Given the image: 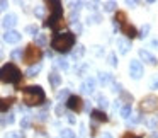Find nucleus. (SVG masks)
Here are the masks:
<instances>
[{
    "mask_svg": "<svg viewBox=\"0 0 158 138\" xmlns=\"http://www.w3.org/2000/svg\"><path fill=\"white\" fill-rule=\"evenodd\" d=\"M75 45V32H60L53 38L51 41V48L55 51H60V53H66L73 48Z\"/></svg>",
    "mask_w": 158,
    "mask_h": 138,
    "instance_id": "1",
    "label": "nucleus"
},
{
    "mask_svg": "<svg viewBox=\"0 0 158 138\" xmlns=\"http://www.w3.org/2000/svg\"><path fill=\"white\" fill-rule=\"evenodd\" d=\"M22 99L27 106H39V104L44 102L46 96H44V90L39 85H29L22 90Z\"/></svg>",
    "mask_w": 158,
    "mask_h": 138,
    "instance_id": "2",
    "label": "nucleus"
},
{
    "mask_svg": "<svg viewBox=\"0 0 158 138\" xmlns=\"http://www.w3.org/2000/svg\"><path fill=\"white\" fill-rule=\"evenodd\" d=\"M21 77V70L14 63H5L4 67H0V82L2 84H17Z\"/></svg>",
    "mask_w": 158,
    "mask_h": 138,
    "instance_id": "3",
    "label": "nucleus"
},
{
    "mask_svg": "<svg viewBox=\"0 0 158 138\" xmlns=\"http://www.w3.org/2000/svg\"><path fill=\"white\" fill-rule=\"evenodd\" d=\"M48 5H53V7H51V14H49V17L46 19L44 26H49V28L56 29L58 24H60V21H61V17H63L61 4H60V2H48Z\"/></svg>",
    "mask_w": 158,
    "mask_h": 138,
    "instance_id": "4",
    "label": "nucleus"
},
{
    "mask_svg": "<svg viewBox=\"0 0 158 138\" xmlns=\"http://www.w3.org/2000/svg\"><path fill=\"white\" fill-rule=\"evenodd\" d=\"M41 56H43V53H41V50H39L38 46L29 45L27 48H26V51H24V62L31 67V65H36V63L41 60Z\"/></svg>",
    "mask_w": 158,
    "mask_h": 138,
    "instance_id": "5",
    "label": "nucleus"
},
{
    "mask_svg": "<svg viewBox=\"0 0 158 138\" xmlns=\"http://www.w3.org/2000/svg\"><path fill=\"white\" fill-rule=\"evenodd\" d=\"M139 109L144 111V113H153V111L158 109V97L150 94V96H144L139 102Z\"/></svg>",
    "mask_w": 158,
    "mask_h": 138,
    "instance_id": "6",
    "label": "nucleus"
},
{
    "mask_svg": "<svg viewBox=\"0 0 158 138\" xmlns=\"http://www.w3.org/2000/svg\"><path fill=\"white\" fill-rule=\"evenodd\" d=\"M129 75L134 80H139L143 77V63L139 60H131L129 62Z\"/></svg>",
    "mask_w": 158,
    "mask_h": 138,
    "instance_id": "7",
    "label": "nucleus"
},
{
    "mask_svg": "<svg viewBox=\"0 0 158 138\" xmlns=\"http://www.w3.org/2000/svg\"><path fill=\"white\" fill-rule=\"evenodd\" d=\"M66 107H68L70 111H75V113L82 111V107H83L82 97H78V96H70L68 99H66Z\"/></svg>",
    "mask_w": 158,
    "mask_h": 138,
    "instance_id": "8",
    "label": "nucleus"
},
{
    "mask_svg": "<svg viewBox=\"0 0 158 138\" xmlns=\"http://www.w3.org/2000/svg\"><path fill=\"white\" fill-rule=\"evenodd\" d=\"M129 50H131V39H127V38L117 39V51H119L121 55H126Z\"/></svg>",
    "mask_w": 158,
    "mask_h": 138,
    "instance_id": "9",
    "label": "nucleus"
},
{
    "mask_svg": "<svg viewBox=\"0 0 158 138\" xmlns=\"http://www.w3.org/2000/svg\"><path fill=\"white\" fill-rule=\"evenodd\" d=\"M21 32H17V31H14V29H10V31H7L4 34V41L5 43H10V45H14V43H19L21 41Z\"/></svg>",
    "mask_w": 158,
    "mask_h": 138,
    "instance_id": "10",
    "label": "nucleus"
},
{
    "mask_svg": "<svg viewBox=\"0 0 158 138\" xmlns=\"http://www.w3.org/2000/svg\"><path fill=\"white\" fill-rule=\"evenodd\" d=\"M139 58L143 60L144 63H148V65H153V67L158 63L156 56L151 55V53H150V51H146V50H139Z\"/></svg>",
    "mask_w": 158,
    "mask_h": 138,
    "instance_id": "11",
    "label": "nucleus"
},
{
    "mask_svg": "<svg viewBox=\"0 0 158 138\" xmlns=\"http://www.w3.org/2000/svg\"><path fill=\"white\" fill-rule=\"evenodd\" d=\"M80 90H82L83 94H92L94 90H95V80L90 79V77H89V79H85V80H83V84L80 85Z\"/></svg>",
    "mask_w": 158,
    "mask_h": 138,
    "instance_id": "12",
    "label": "nucleus"
},
{
    "mask_svg": "<svg viewBox=\"0 0 158 138\" xmlns=\"http://www.w3.org/2000/svg\"><path fill=\"white\" fill-rule=\"evenodd\" d=\"M15 24H17V17H15L14 14H7V15L4 17V21H2V26H4L7 31H10V29L14 28Z\"/></svg>",
    "mask_w": 158,
    "mask_h": 138,
    "instance_id": "13",
    "label": "nucleus"
},
{
    "mask_svg": "<svg viewBox=\"0 0 158 138\" xmlns=\"http://www.w3.org/2000/svg\"><path fill=\"white\" fill-rule=\"evenodd\" d=\"M90 114H92V118L95 121H100V123H106L109 118H107V114L104 113V111H100V109H94V111H90Z\"/></svg>",
    "mask_w": 158,
    "mask_h": 138,
    "instance_id": "14",
    "label": "nucleus"
},
{
    "mask_svg": "<svg viewBox=\"0 0 158 138\" xmlns=\"http://www.w3.org/2000/svg\"><path fill=\"white\" fill-rule=\"evenodd\" d=\"M41 68H43V65H41V63H36V65H31L27 70H26V75H27V77H36L39 72H41Z\"/></svg>",
    "mask_w": 158,
    "mask_h": 138,
    "instance_id": "15",
    "label": "nucleus"
},
{
    "mask_svg": "<svg viewBox=\"0 0 158 138\" xmlns=\"http://www.w3.org/2000/svg\"><path fill=\"white\" fill-rule=\"evenodd\" d=\"M123 32L127 36V38H134V36L138 34L136 28H134V26H129L127 22H126V24H123Z\"/></svg>",
    "mask_w": 158,
    "mask_h": 138,
    "instance_id": "16",
    "label": "nucleus"
},
{
    "mask_svg": "<svg viewBox=\"0 0 158 138\" xmlns=\"http://www.w3.org/2000/svg\"><path fill=\"white\" fill-rule=\"evenodd\" d=\"M99 82L100 85H107V84L114 82V77L110 73H104V72H99Z\"/></svg>",
    "mask_w": 158,
    "mask_h": 138,
    "instance_id": "17",
    "label": "nucleus"
},
{
    "mask_svg": "<svg viewBox=\"0 0 158 138\" xmlns=\"http://www.w3.org/2000/svg\"><path fill=\"white\" fill-rule=\"evenodd\" d=\"M48 79H49V84H51V87H55V89H56V87H60V84H61V77H60L56 72H51Z\"/></svg>",
    "mask_w": 158,
    "mask_h": 138,
    "instance_id": "18",
    "label": "nucleus"
},
{
    "mask_svg": "<svg viewBox=\"0 0 158 138\" xmlns=\"http://www.w3.org/2000/svg\"><path fill=\"white\" fill-rule=\"evenodd\" d=\"M83 55H85V46H82V45H78V46H77V48L72 51V58H73V60H80Z\"/></svg>",
    "mask_w": 158,
    "mask_h": 138,
    "instance_id": "19",
    "label": "nucleus"
},
{
    "mask_svg": "<svg viewBox=\"0 0 158 138\" xmlns=\"http://www.w3.org/2000/svg\"><path fill=\"white\" fill-rule=\"evenodd\" d=\"M34 43H36V46H46V43H48V36L43 34V32H38V34L34 36Z\"/></svg>",
    "mask_w": 158,
    "mask_h": 138,
    "instance_id": "20",
    "label": "nucleus"
},
{
    "mask_svg": "<svg viewBox=\"0 0 158 138\" xmlns=\"http://www.w3.org/2000/svg\"><path fill=\"white\" fill-rule=\"evenodd\" d=\"M97 104H99L100 111L106 109V107H109V101H107V97L102 96V94H99V96H97Z\"/></svg>",
    "mask_w": 158,
    "mask_h": 138,
    "instance_id": "21",
    "label": "nucleus"
},
{
    "mask_svg": "<svg viewBox=\"0 0 158 138\" xmlns=\"http://www.w3.org/2000/svg\"><path fill=\"white\" fill-rule=\"evenodd\" d=\"M10 104H12V99H2V97H0V113L7 111L9 107H10Z\"/></svg>",
    "mask_w": 158,
    "mask_h": 138,
    "instance_id": "22",
    "label": "nucleus"
},
{
    "mask_svg": "<svg viewBox=\"0 0 158 138\" xmlns=\"http://www.w3.org/2000/svg\"><path fill=\"white\" fill-rule=\"evenodd\" d=\"M144 124H146L150 130H155V128L158 126V119L156 118H146V119H144Z\"/></svg>",
    "mask_w": 158,
    "mask_h": 138,
    "instance_id": "23",
    "label": "nucleus"
},
{
    "mask_svg": "<svg viewBox=\"0 0 158 138\" xmlns=\"http://www.w3.org/2000/svg\"><path fill=\"white\" fill-rule=\"evenodd\" d=\"M131 111H133V107H131V104H126V106H123L121 107V116L123 118H129L131 116Z\"/></svg>",
    "mask_w": 158,
    "mask_h": 138,
    "instance_id": "24",
    "label": "nucleus"
},
{
    "mask_svg": "<svg viewBox=\"0 0 158 138\" xmlns=\"http://www.w3.org/2000/svg\"><path fill=\"white\" fill-rule=\"evenodd\" d=\"M117 7L116 2H104V12H114Z\"/></svg>",
    "mask_w": 158,
    "mask_h": 138,
    "instance_id": "25",
    "label": "nucleus"
},
{
    "mask_svg": "<svg viewBox=\"0 0 158 138\" xmlns=\"http://www.w3.org/2000/svg\"><path fill=\"white\" fill-rule=\"evenodd\" d=\"M89 24H100V21H102V15L100 14H94V15H89Z\"/></svg>",
    "mask_w": 158,
    "mask_h": 138,
    "instance_id": "26",
    "label": "nucleus"
},
{
    "mask_svg": "<svg viewBox=\"0 0 158 138\" xmlns=\"http://www.w3.org/2000/svg\"><path fill=\"white\" fill-rule=\"evenodd\" d=\"M107 60H109V65L110 67H117V56H116V53H109V56H107Z\"/></svg>",
    "mask_w": 158,
    "mask_h": 138,
    "instance_id": "27",
    "label": "nucleus"
},
{
    "mask_svg": "<svg viewBox=\"0 0 158 138\" xmlns=\"http://www.w3.org/2000/svg\"><path fill=\"white\" fill-rule=\"evenodd\" d=\"M56 67H60V68H63V70H68V62H66L65 58H58L56 60Z\"/></svg>",
    "mask_w": 158,
    "mask_h": 138,
    "instance_id": "28",
    "label": "nucleus"
},
{
    "mask_svg": "<svg viewBox=\"0 0 158 138\" xmlns=\"http://www.w3.org/2000/svg\"><path fill=\"white\" fill-rule=\"evenodd\" d=\"M68 97H70L68 89H63V90H60V92H58V101H65V99H68Z\"/></svg>",
    "mask_w": 158,
    "mask_h": 138,
    "instance_id": "29",
    "label": "nucleus"
},
{
    "mask_svg": "<svg viewBox=\"0 0 158 138\" xmlns=\"http://www.w3.org/2000/svg\"><path fill=\"white\" fill-rule=\"evenodd\" d=\"M116 21L119 22V24H126V14H124V12H117V14H116Z\"/></svg>",
    "mask_w": 158,
    "mask_h": 138,
    "instance_id": "30",
    "label": "nucleus"
},
{
    "mask_svg": "<svg viewBox=\"0 0 158 138\" xmlns=\"http://www.w3.org/2000/svg\"><path fill=\"white\" fill-rule=\"evenodd\" d=\"M75 135H73L72 130H68V128H65V130H61V138H73Z\"/></svg>",
    "mask_w": 158,
    "mask_h": 138,
    "instance_id": "31",
    "label": "nucleus"
},
{
    "mask_svg": "<svg viewBox=\"0 0 158 138\" xmlns=\"http://www.w3.org/2000/svg\"><path fill=\"white\" fill-rule=\"evenodd\" d=\"M26 32H29V34L36 36V34H38V26H34V24L27 26V28H26Z\"/></svg>",
    "mask_w": 158,
    "mask_h": 138,
    "instance_id": "32",
    "label": "nucleus"
},
{
    "mask_svg": "<svg viewBox=\"0 0 158 138\" xmlns=\"http://www.w3.org/2000/svg\"><path fill=\"white\" fill-rule=\"evenodd\" d=\"M150 89H153V90H156V89H158V75H155L153 79H151V82H150Z\"/></svg>",
    "mask_w": 158,
    "mask_h": 138,
    "instance_id": "33",
    "label": "nucleus"
},
{
    "mask_svg": "<svg viewBox=\"0 0 158 138\" xmlns=\"http://www.w3.org/2000/svg\"><path fill=\"white\" fill-rule=\"evenodd\" d=\"M12 58H14V60H19V58H21V56H22V50L21 48H17V50H14V51H12Z\"/></svg>",
    "mask_w": 158,
    "mask_h": 138,
    "instance_id": "34",
    "label": "nucleus"
},
{
    "mask_svg": "<svg viewBox=\"0 0 158 138\" xmlns=\"http://www.w3.org/2000/svg\"><path fill=\"white\" fill-rule=\"evenodd\" d=\"M148 32H150V24H146V26H143V29H141V38H146L148 36Z\"/></svg>",
    "mask_w": 158,
    "mask_h": 138,
    "instance_id": "35",
    "label": "nucleus"
},
{
    "mask_svg": "<svg viewBox=\"0 0 158 138\" xmlns=\"http://www.w3.org/2000/svg\"><path fill=\"white\" fill-rule=\"evenodd\" d=\"M29 124H31V116H26L24 119L21 121V126H22V128H27Z\"/></svg>",
    "mask_w": 158,
    "mask_h": 138,
    "instance_id": "36",
    "label": "nucleus"
},
{
    "mask_svg": "<svg viewBox=\"0 0 158 138\" xmlns=\"http://www.w3.org/2000/svg\"><path fill=\"white\" fill-rule=\"evenodd\" d=\"M141 121V116H133V118H127V123H133V124H136V123H139Z\"/></svg>",
    "mask_w": 158,
    "mask_h": 138,
    "instance_id": "37",
    "label": "nucleus"
},
{
    "mask_svg": "<svg viewBox=\"0 0 158 138\" xmlns=\"http://www.w3.org/2000/svg\"><path fill=\"white\" fill-rule=\"evenodd\" d=\"M34 14L38 15L39 19H43V15H44V7H38V9L34 11Z\"/></svg>",
    "mask_w": 158,
    "mask_h": 138,
    "instance_id": "38",
    "label": "nucleus"
},
{
    "mask_svg": "<svg viewBox=\"0 0 158 138\" xmlns=\"http://www.w3.org/2000/svg\"><path fill=\"white\" fill-rule=\"evenodd\" d=\"M121 99L129 101V104H131V101H133V96H131V94H127V92H121Z\"/></svg>",
    "mask_w": 158,
    "mask_h": 138,
    "instance_id": "39",
    "label": "nucleus"
},
{
    "mask_svg": "<svg viewBox=\"0 0 158 138\" xmlns=\"http://www.w3.org/2000/svg\"><path fill=\"white\" fill-rule=\"evenodd\" d=\"M63 113H65V107H63L61 104H60V106H56V114H58V116H63Z\"/></svg>",
    "mask_w": 158,
    "mask_h": 138,
    "instance_id": "40",
    "label": "nucleus"
},
{
    "mask_svg": "<svg viewBox=\"0 0 158 138\" xmlns=\"http://www.w3.org/2000/svg\"><path fill=\"white\" fill-rule=\"evenodd\" d=\"M5 138H21V136H19L17 133H7V135H5Z\"/></svg>",
    "mask_w": 158,
    "mask_h": 138,
    "instance_id": "41",
    "label": "nucleus"
},
{
    "mask_svg": "<svg viewBox=\"0 0 158 138\" xmlns=\"http://www.w3.org/2000/svg\"><path fill=\"white\" fill-rule=\"evenodd\" d=\"M73 28L77 29V32H82V26H80L78 22H77V24H73Z\"/></svg>",
    "mask_w": 158,
    "mask_h": 138,
    "instance_id": "42",
    "label": "nucleus"
},
{
    "mask_svg": "<svg viewBox=\"0 0 158 138\" xmlns=\"http://www.w3.org/2000/svg\"><path fill=\"white\" fill-rule=\"evenodd\" d=\"M94 48H95V55H102V50H100V46H94Z\"/></svg>",
    "mask_w": 158,
    "mask_h": 138,
    "instance_id": "43",
    "label": "nucleus"
},
{
    "mask_svg": "<svg viewBox=\"0 0 158 138\" xmlns=\"http://www.w3.org/2000/svg\"><path fill=\"white\" fill-rule=\"evenodd\" d=\"M7 2H0V11H4V9H7Z\"/></svg>",
    "mask_w": 158,
    "mask_h": 138,
    "instance_id": "44",
    "label": "nucleus"
},
{
    "mask_svg": "<svg viewBox=\"0 0 158 138\" xmlns=\"http://www.w3.org/2000/svg\"><path fill=\"white\" fill-rule=\"evenodd\" d=\"M39 119H46V111H41V113H39Z\"/></svg>",
    "mask_w": 158,
    "mask_h": 138,
    "instance_id": "45",
    "label": "nucleus"
},
{
    "mask_svg": "<svg viewBox=\"0 0 158 138\" xmlns=\"http://www.w3.org/2000/svg\"><path fill=\"white\" fill-rule=\"evenodd\" d=\"M100 138H112V135H110V133H102V136H100Z\"/></svg>",
    "mask_w": 158,
    "mask_h": 138,
    "instance_id": "46",
    "label": "nucleus"
},
{
    "mask_svg": "<svg viewBox=\"0 0 158 138\" xmlns=\"http://www.w3.org/2000/svg\"><path fill=\"white\" fill-rule=\"evenodd\" d=\"M151 45H153L155 48H158V39H153V41H151Z\"/></svg>",
    "mask_w": 158,
    "mask_h": 138,
    "instance_id": "47",
    "label": "nucleus"
},
{
    "mask_svg": "<svg viewBox=\"0 0 158 138\" xmlns=\"http://www.w3.org/2000/svg\"><path fill=\"white\" fill-rule=\"evenodd\" d=\"M68 121H70L72 124H75V118H73V116H68Z\"/></svg>",
    "mask_w": 158,
    "mask_h": 138,
    "instance_id": "48",
    "label": "nucleus"
},
{
    "mask_svg": "<svg viewBox=\"0 0 158 138\" xmlns=\"http://www.w3.org/2000/svg\"><path fill=\"white\" fill-rule=\"evenodd\" d=\"M151 138H158V133H156V131H153V133H151Z\"/></svg>",
    "mask_w": 158,
    "mask_h": 138,
    "instance_id": "49",
    "label": "nucleus"
},
{
    "mask_svg": "<svg viewBox=\"0 0 158 138\" xmlns=\"http://www.w3.org/2000/svg\"><path fill=\"white\" fill-rule=\"evenodd\" d=\"M4 58V53H2V50H0V60Z\"/></svg>",
    "mask_w": 158,
    "mask_h": 138,
    "instance_id": "50",
    "label": "nucleus"
},
{
    "mask_svg": "<svg viewBox=\"0 0 158 138\" xmlns=\"http://www.w3.org/2000/svg\"><path fill=\"white\" fill-rule=\"evenodd\" d=\"M127 138H139V136H127Z\"/></svg>",
    "mask_w": 158,
    "mask_h": 138,
    "instance_id": "51",
    "label": "nucleus"
},
{
    "mask_svg": "<svg viewBox=\"0 0 158 138\" xmlns=\"http://www.w3.org/2000/svg\"><path fill=\"white\" fill-rule=\"evenodd\" d=\"M73 138H77V136H73Z\"/></svg>",
    "mask_w": 158,
    "mask_h": 138,
    "instance_id": "52",
    "label": "nucleus"
}]
</instances>
